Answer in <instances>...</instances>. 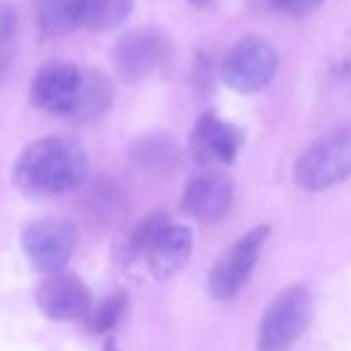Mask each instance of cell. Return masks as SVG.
<instances>
[{
  "label": "cell",
  "instance_id": "cell-1",
  "mask_svg": "<svg viewBox=\"0 0 351 351\" xmlns=\"http://www.w3.org/2000/svg\"><path fill=\"white\" fill-rule=\"evenodd\" d=\"M89 157L71 136H44L27 145L15 161L13 180L25 197H60L85 184Z\"/></svg>",
  "mask_w": 351,
  "mask_h": 351
},
{
  "label": "cell",
  "instance_id": "cell-2",
  "mask_svg": "<svg viewBox=\"0 0 351 351\" xmlns=\"http://www.w3.org/2000/svg\"><path fill=\"white\" fill-rule=\"evenodd\" d=\"M351 178V124L310 143L293 165V180L306 193H324Z\"/></svg>",
  "mask_w": 351,
  "mask_h": 351
},
{
  "label": "cell",
  "instance_id": "cell-3",
  "mask_svg": "<svg viewBox=\"0 0 351 351\" xmlns=\"http://www.w3.org/2000/svg\"><path fill=\"white\" fill-rule=\"evenodd\" d=\"M314 300L306 285L281 289L265 308L258 330L256 351H291L312 322Z\"/></svg>",
  "mask_w": 351,
  "mask_h": 351
},
{
  "label": "cell",
  "instance_id": "cell-4",
  "mask_svg": "<svg viewBox=\"0 0 351 351\" xmlns=\"http://www.w3.org/2000/svg\"><path fill=\"white\" fill-rule=\"evenodd\" d=\"M277 69V48L263 36L250 34L238 40L226 54L221 62V79L230 89L242 95H256L273 83Z\"/></svg>",
  "mask_w": 351,
  "mask_h": 351
},
{
  "label": "cell",
  "instance_id": "cell-5",
  "mask_svg": "<svg viewBox=\"0 0 351 351\" xmlns=\"http://www.w3.org/2000/svg\"><path fill=\"white\" fill-rule=\"evenodd\" d=\"M171 42L157 27H138L124 34L114 48V66L124 83L136 85L169 66Z\"/></svg>",
  "mask_w": 351,
  "mask_h": 351
},
{
  "label": "cell",
  "instance_id": "cell-6",
  "mask_svg": "<svg viewBox=\"0 0 351 351\" xmlns=\"http://www.w3.org/2000/svg\"><path fill=\"white\" fill-rule=\"evenodd\" d=\"M271 236V226L261 223L230 244L209 271V293L217 302L234 300L252 277L261 248Z\"/></svg>",
  "mask_w": 351,
  "mask_h": 351
},
{
  "label": "cell",
  "instance_id": "cell-7",
  "mask_svg": "<svg viewBox=\"0 0 351 351\" xmlns=\"http://www.w3.org/2000/svg\"><path fill=\"white\" fill-rule=\"evenodd\" d=\"M79 244L77 228L71 221L44 217L32 221L21 234V248L40 273H58L71 263Z\"/></svg>",
  "mask_w": 351,
  "mask_h": 351
},
{
  "label": "cell",
  "instance_id": "cell-8",
  "mask_svg": "<svg viewBox=\"0 0 351 351\" xmlns=\"http://www.w3.org/2000/svg\"><path fill=\"white\" fill-rule=\"evenodd\" d=\"M81 85L83 69L66 60H52L44 64L32 81V106L40 112L69 120L77 108Z\"/></svg>",
  "mask_w": 351,
  "mask_h": 351
},
{
  "label": "cell",
  "instance_id": "cell-9",
  "mask_svg": "<svg viewBox=\"0 0 351 351\" xmlns=\"http://www.w3.org/2000/svg\"><path fill=\"white\" fill-rule=\"evenodd\" d=\"M244 145V134L238 126L221 120L213 112H205L193 126L189 149L193 161L203 167H228L232 165Z\"/></svg>",
  "mask_w": 351,
  "mask_h": 351
},
{
  "label": "cell",
  "instance_id": "cell-10",
  "mask_svg": "<svg viewBox=\"0 0 351 351\" xmlns=\"http://www.w3.org/2000/svg\"><path fill=\"white\" fill-rule=\"evenodd\" d=\"M36 304L40 312L56 322L87 320L93 310L89 287L75 275L64 271L50 273L36 289Z\"/></svg>",
  "mask_w": 351,
  "mask_h": 351
},
{
  "label": "cell",
  "instance_id": "cell-11",
  "mask_svg": "<svg viewBox=\"0 0 351 351\" xmlns=\"http://www.w3.org/2000/svg\"><path fill=\"white\" fill-rule=\"evenodd\" d=\"M234 205V182L219 167L197 173L182 193V209L193 219L213 226L228 217Z\"/></svg>",
  "mask_w": 351,
  "mask_h": 351
},
{
  "label": "cell",
  "instance_id": "cell-12",
  "mask_svg": "<svg viewBox=\"0 0 351 351\" xmlns=\"http://www.w3.org/2000/svg\"><path fill=\"white\" fill-rule=\"evenodd\" d=\"M195 236L189 226L167 223L151 242L145 252L149 273L157 281H167L178 275L191 261Z\"/></svg>",
  "mask_w": 351,
  "mask_h": 351
},
{
  "label": "cell",
  "instance_id": "cell-13",
  "mask_svg": "<svg viewBox=\"0 0 351 351\" xmlns=\"http://www.w3.org/2000/svg\"><path fill=\"white\" fill-rule=\"evenodd\" d=\"M128 165L151 178H165L178 169L182 161V147L167 132H147L134 138L126 151Z\"/></svg>",
  "mask_w": 351,
  "mask_h": 351
},
{
  "label": "cell",
  "instance_id": "cell-14",
  "mask_svg": "<svg viewBox=\"0 0 351 351\" xmlns=\"http://www.w3.org/2000/svg\"><path fill=\"white\" fill-rule=\"evenodd\" d=\"M112 104H114L112 81L97 69H83V85L79 93V101L69 120L75 124L97 122L110 112Z\"/></svg>",
  "mask_w": 351,
  "mask_h": 351
},
{
  "label": "cell",
  "instance_id": "cell-15",
  "mask_svg": "<svg viewBox=\"0 0 351 351\" xmlns=\"http://www.w3.org/2000/svg\"><path fill=\"white\" fill-rule=\"evenodd\" d=\"M36 23L44 38H64L83 27V0H36Z\"/></svg>",
  "mask_w": 351,
  "mask_h": 351
},
{
  "label": "cell",
  "instance_id": "cell-16",
  "mask_svg": "<svg viewBox=\"0 0 351 351\" xmlns=\"http://www.w3.org/2000/svg\"><path fill=\"white\" fill-rule=\"evenodd\" d=\"M132 9L134 0H83V27L112 32L130 17Z\"/></svg>",
  "mask_w": 351,
  "mask_h": 351
},
{
  "label": "cell",
  "instance_id": "cell-17",
  "mask_svg": "<svg viewBox=\"0 0 351 351\" xmlns=\"http://www.w3.org/2000/svg\"><path fill=\"white\" fill-rule=\"evenodd\" d=\"M169 223L167 215L157 211V213H151L147 215L128 236V242H126V254L130 261H138V258H145V252L147 248L151 246L153 238Z\"/></svg>",
  "mask_w": 351,
  "mask_h": 351
},
{
  "label": "cell",
  "instance_id": "cell-18",
  "mask_svg": "<svg viewBox=\"0 0 351 351\" xmlns=\"http://www.w3.org/2000/svg\"><path fill=\"white\" fill-rule=\"evenodd\" d=\"M126 304H128V295H126L124 291H116V293H112L110 298H106L101 304L93 306L91 314L87 316L89 330L95 332V335H106V332H110V330L118 324V320H120V316H122Z\"/></svg>",
  "mask_w": 351,
  "mask_h": 351
},
{
  "label": "cell",
  "instance_id": "cell-19",
  "mask_svg": "<svg viewBox=\"0 0 351 351\" xmlns=\"http://www.w3.org/2000/svg\"><path fill=\"white\" fill-rule=\"evenodd\" d=\"M271 7L287 17H306L314 13L324 0H269Z\"/></svg>",
  "mask_w": 351,
  "mask_h": 351
},
{
  "label": "cell",
  "instance_id": "cell-20",
  "mask_svg": "<svg viewBox=\"0 0 351 351\" xmlns=\"http://www.w3.org/2000/svg\"><path fill=\"white\" fill-rule=\"evenodd\" d=\"M17 34V11L13 5L0 7V48H7Z\"/></svg>",
  "mask_w": 351,
  "mask_h": 351
},
{
  "label": "cell",
  "instance_id": "cell-21",
  "mask_svg": "<svg viewBox=\"0 0 351 351\" xmlns=\"http://www.w3.org/2000/svg\"><path fill=\"white\" fill-rule=\"evenodd\" d=\"M189 3L195 7V9H207V7H211L215 0H189Z\"/></svg>",
  "mask_w": 351,
  "mask_h": 351
},
{
  "label": "cell",
  "instance_id": "cell-22",
  "mask_svg": "<svg viewBox=\"0 0 351 351\" xmlns=\"http://www.w3.org/2000/svg\"><path fill=\"white\" fill-rule=\"evenodd\" d=\"M104 351H120V347H118V343H116V339H106V343H104Z\"/></svg>",
  "mask_w": 351,
  "mask_h": 351
}]
</instances>
